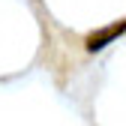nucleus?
Returning <instances> with one entry per match:
<instances>
[{"instance_id":"nucleus-1","label":"nucleus","mask_w":126,"mask_h":126,"mask_svg":"<svg viewBox=\"0 0 126 126\" xmlns=\"http://www.w3.org/2000/svg\"><path fill=\"white\" fill-rule=\"evenodd\" d=\"M126 30V21L123 24H111V27H105V30H99V33H90L87 36V48L93 51V48H102V45L108 42V39H114V36H120Z\"/></svg>"}]
</instances>
